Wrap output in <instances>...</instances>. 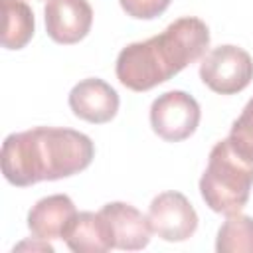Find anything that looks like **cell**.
Here are the masks:
<instances>
[{"mask_svg": "<svg viewBox=\"0 0 253 253\" xmlns=\"http://www.w3.org/2000/svg\"><path fill=\"white\" fill-rule=\"evenodd\" d=\"M4 30L2 45L6 49H22L34 36V12L22 0H2Z\"/></svg>", "mask_w": 253, "mask_h": 253, "instance_id": "12", "label": "cell"}, {"mask_svg": "<svg viewBox=\"0 0 253 253\" xmlns=\"http://www.w3.org/2000/svg\"><path fill=\"white\" fill-rule=\"evenodd\" d=\"M121 8L126 12V16L136 20H152L160 16L172 0H119Z\"/></svg>", "mask_w": 253, "mask_h": 253, "instance_id": "15", "label": "cell"}, {"mask_svg": "<svg viewBox=\"0 0 253 253\" xmlns=\"http://www.w3.org/2000/svg\"><path fill=\"white\" fill-rule=\"evenodd\" d=\"M45 32L57 43L81 42L93 24V8L87 0H47Z\"/></svg>", "mask_w": 253, "mask_h": 253, "instance_id": "7", "label": "cell"}, {"mask_svg": "<svg viewBox=\"0 0 253 253\" xmlns=\"http://www.w3.org/2000/svg\"><path fill=\"white\" fill-rule=\"evenodd\" d=\"M69 107L75 117L103 125L109 123L119 111L117 91L99 77H89L79 81L69 93Z\"/></svg>", "mask_w": 253, "mask_h": 253, "instance_id": "8", "label": "cell"}, {"mask_svg": "<svg viewBox=\"0 0 253 253\" xmlns=\"http://www.w3.org/2000/svg\"><path fill=\"white\" fill-rule=\"evenodd\" d=\"M63 241L75 253H105L115 247L109 223L101 211L75 213L63 233Z\"/></svg>", "mask_w": 253, "mask_h": 253, "instance_id": "11", "label": "cell"}, {"mask_svg": "<svg viewBox=\"0 0 253 253\" xmlns=\"http://www.w3.org/2000/svg\"><path fill=\"white\" fill-rule=\"evenodd\" d=\"M253 186V162L241 156L229 138L219 140L208 158L200 178V194L206 206L217 213H235L247 204Z\"/></svg>", "mask_w": 253, "mask_h": 253, "instance_id": "3", "label": "cell"}, {"mask_svg": "<svg viewBox=\"0 0 253 253\" xmlns=\"http://www.w3.org/2000/svg\"><path fill=\"white\" fill-rule=\"evenodd\" d=\"M152 233L164 241H186L198 229V213L180 192L158 194L148 208Z\"/></svg>", "mask_w": 253, "mask_h": 253, "instance_id": "6", "label": "cell"}, {"mask_svg": "<svg viewBox=\"0 0 253 253\" xmlns=\"http://www.w3.org/2000/svg\"><path fill=\"white\" fill-rule=\"evenodd\" d=\"M200 117L198 101L186 91H166L150 107L152 130L168 142H180L192 136L200 125Z\"/></svg>", "mask_w": 253, "mask_h": 253, "instance_id": "5", "label": "cell"}, {"mask_svg": "<svg viewBox=\"0 0 253 253\" xmlns=\"http://www.w3.org/2000/svg\"><path fill=\"white\" fill-rule=\"evenodd\" d=\"M101 213L109 223L117 249L138 251L148 245L152 233L148 215H142V211H138L134 206L125 202H111L101 208Z\"/></svg>", "mask_w": 253, "mask_h": 253, "instance_id": "9", "label": "cell"}, {"mask_svg": "<svg viewBox=\"0 0 253 253\" xmlns=\"http://www.w3.org/2000/svg\"><path fill=\"white\" fill-rule=\"evenodd\" d=\"M75 213L77 210L69 196L53 194L42 198L40 202H36V206H32L28 213V227L36 239H63V233L75 217Z\"/></svg>", "mask_w": 253, "mask_h": 253, "instance_id": "10", "label": "cell"}, {"mask_svg": "<svg viewBox=\"0 0 253 253\" xmlns=\"http://www.w3.org/2000/svg\"><path fill=\"white\" fill-rule=\"evenodd\" d=\"M215 249L217 253H253V217L229 213L217 231Z\"/></svg>", "mask_w": 253, "mask_h": 253, "instance_id": "13", "label": "cell"}, {"mask_svg": "<svg viewBox=\"0 0 253 253\" xmlns=\"http://www.w3.org/2000/svg\"><path fill=\"white\" fill-rule=\"evenodd\" d=\"M95 156L93 140L73 128L36 126L12 132L2 142V174L20 188L61 180L85 170Z\"/></svg>", "mask_w": 253, "mask_h": 253, "instance_id": "1", "label": "cell"}, {"mask_svg": "<svg viewBox=\"0 0 253 253\" xmlns=\"http://www.w3.org/2000/svg\"><path fill=\"white\" fill-rule=\"evenodd\" d=\"M227 138L241 156L253 162V99L245 105L241 115L233 121Z\"/></svg>", "mask_w": 253, "mask_h": 253, "instance_id": "14", "label": "cell"}, {"mask_svg": "<svg viewBox=\"0 0 253 253\" xmlns=\"http://www.w3.org/2000/svg\"><path fill=\"white\" fill-rule=\"evenodd\" d=\"M202 81L219 95L243 91L253 79V59L237 45H217L200 63Z\"/></svg>", "mask_w": 253, "mask_h": 253, "instance_id": "4", "label": "cell"}, {"mask_svg": "<svg viewBox=\"0 0 253 253\" xmlns=\"http://www.w3.org/2000/svg\"><path fill=\"white\" fill-rule=\"evenodd\" d=\"M208 45L210 30L200 18H178L162 34L123 47L115 67L117 79L130 91H148L204 57Z\"/></svg>", "mask_w": 253, "mask_h": 253, "instance_id": "2", "label": "cell"}]
</instances>
